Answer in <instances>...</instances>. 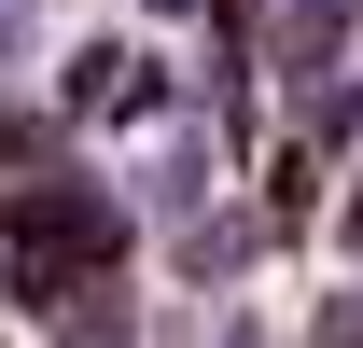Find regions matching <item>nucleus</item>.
<instances>
[{"mask_svg": "<svg viewBox=\"0 0 363 348\" xmlns=\"http://www.w3.org/2000/svg\"><path fill=\"white\" fill-rule=\"evenodd\" d=\"M0 56H28V0H0Z\"/></svg>", "mask_w": 363, "mask_h": 348, "instance_id": "nucleus-8", "label": "nucleus"}, {"mask_svg": "<svg viewBox=\"0 0 363 348\" xmlns=\"http://www.w3.org/2000/svg\"><path fill=\"white\" fill-rule=\"evenodd\" d=\"M350 28H363V0H294V14H279V84L321 98V84H335V56H350Z\"/></svg>", "mask_w": 363, "mask_h": 348, "instance_id": "nucleus-3", "label": "nucleus"}, {"mask_svg": "<svg viewBox=\"0 0 363 348\" xmlns=\"http://www.w3.org/2000/svg\"><path fill=\"white\" fill-rule=\"evenodd\" d=\"M308 348H363V279H350L335 306H321V335H308Z\"/></svg>", "mask_w": 363, "mask_h": 348, "instance_id": "nucleus-6", "label": "nucleus"}, {"mask_svg": "<svg viewBox=\"0 0 363 348\" xmlns=\"http://www.w3.org/2000/svg\"><path fill=\"white\" fill-rule=\"evenodd\" d=\"M252 251H266V223H252V209H224V223L196 209V223L168 237V265L196 279V293H238V279H252Z\"/></svg>", "mask_w": 363, "mask_h": 348, "instance_id": "nucleus-4", "label": "nucleus"}, {"mask_svg": "<svg viewBox=\"0 0 363 348\" xmlns=\"http://www.w3.org/2000/svg\"><path fill=\"white\" fill-rule=\"evenodd\" d=\"M210 348H279V335L252 320V306H224V320H210Z\"/></svg>", "mask_w": 363, "mask_h": 348, "instance_id": "nucleus-7", "label": "nucleus"}, {"mask_svg": "<svg viewBox=\"0 0 363 348\" xmlns=\"http://www.w3.org/2000/svg\"><path fill=\"white\" fill-rule=\"evenodd\" d=\"M126 209H140V223H168V237H182V223L210 209V139H196V126H168L154 153H140V195H126Z\"/></svg>", "mask_w": 363, "mask_h": 348, "instance_id": "nucleus-2", "label": "nucleus"}, {"mask_svg": "<svg viewBox=\"0 0 363 348\" xmlns=\"http://www.w3.org/2000/svg\"><path fill=\"white\" fill-rule=\"evenodd\" d=\"M126 251H140V209L112 195V181H84V168H43V181L0 195V265H14L28 306L70 293V279H112Z\"/></svg>", "mask_w": 363, "mask_h": 348, "instance_id": "nucleus-1", "label": "nucleus"}, {"mask_svg": "<svg viewBox=\"0 0 363 348\" xmlns=\"http://www.w3.org/2000/svg\"><path fill=\"white\" fill-rule=\"evenodd\" d=\"M43 335L56 348H140V306H126V279H70V293H43Z\"/></svg>", "mask_w": 363, "mask_h": 348, "instance_id": "nucleus-5", "label": "nucleus"}, {"mask_svg": "<svg viewBox=\"0 0 363 348\" xmlns=\"http://www.w3.org/2000/svg\"><path fill=\"white\" fill-rule=\"evenodd\" d=\"M335 237H350V265H363V181H350V209H335Z\"/></svg>", "mask_w": 363, "mask_h": 348, "instance_id": "nucleus-9", "label": "nucleus"}]
</instances>
